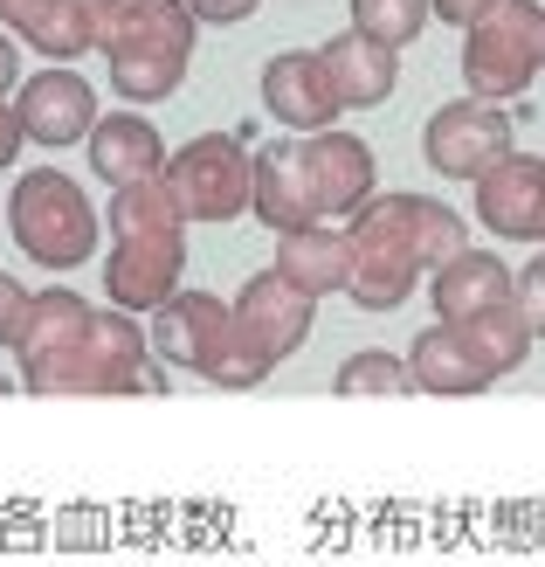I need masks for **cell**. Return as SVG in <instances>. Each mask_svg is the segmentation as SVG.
<instances>
[{"mask_svg":"<svg viewBox=\"0 0 545 567\" xmlns=\"http://www.w3.org/2000/svg\"><path fill=\"white\" fill-rule=\"evenodd\" d=\"M8 229L21 243V257L42 264V270H76V264H91L97 243H104V221L91 208V194L70 174H55V166H35V174L14 181Z\"/></svg>","mask_w":545,"mask_h":567,"instance_id":"6da1fadb","label":"cell"},{"mask_svg":"<svg viewBox=\"0 0 545 567\" xmlns=\"http://www.w3.org/2000/svg\"><path fill=\"white\" fill-rule=\"evenodd\" d=\"M228 305H235V347H228L214 388H255V381H270V367L291 360L311 339V319H318V305H311L304 291H291L276 270H255Z\"/></svg>","mask_w":545,"mask_h":567,"instance_id":"7a4b0ae2","label":"cell"},{"mask_svg":"<svg viewBox=\"0 0 545 567\" xmlns=\"http://www.w3.org/2000/svg\"><path fill=\"white\" fill-rule=\"evenodd\" d=\"M538 70H545V8L538 0H504L497 14H483L463 35V83L483 104L525 97Z\"/></svg>","mask_w":545,"mask_h":567,"instance_id":"3957f363","label":"cell"},{"mask_svg":"<svg viewBox=\"0 0 545 567\" xmlns=\"http://www.w3.org/2000/svg\"><path fill=\"white\" fill-rule=\"evenodd\" d=\"M166 187L187 221H235L255 208V153H242V138L228 132H200L174 153Z\"/></svg>","mask_w":545,"mask_h":567,"instance_id":"277c9868","label":"cell"},{"mask_svg":"<svg viewBox=\"0 0 545 567\" xmlns=\"http://www.w3.org/2000/svg\"><path fill=\"white\" fill-rule=\"evenodd\" d=\"M511 153H518V132H511L504 104H483V97H455L421 125V159L436 166L442 181H470L476 187Z\"/></svg>","mask_w":545,"mask_h":567,"instance_id":"5b68a950","label":"cell"},{"mask_svg":"<svg viewBox=\"0 0 545 567\" xmlns=\"http://www.w3.org/2000/svg\"><path fill=\"white\" fill-rule=\"evenodd\" d=\"M14 118L28 132V146H91V132H97V83L91 76H76L70 63H42L35 76L14 91Z\"/></svg>","mask_w":545,"mask_h":567,"instance_id":"8992f818","label":"cell"},{"mask_svg":"<svg viewBox=\"0 0 545 567\" xmlns=\"http://www.w3.org/2000/svg\"><path fill=\"white\" fill-rule=\"evenodd\" d=\"M304 153V181H311V202H318V221H359L373 202H380V159L359 132H318V138H297Z\"/></svg>","mask_w":545,"mask_h":567,"instance_id":"52a82bcc","label":"cell"},{"mask_svg":"<svg viewBox=\"0 0 545 567\" xmlns=\"http://www.w3.org/2000/svg\"><path fill=\"white\" fill-rule=\"evenodd\" d=\"M228 347H235V305L214 291H180L166 311H153V353L166 367H187V374L214 381Z\"/></svg>","mask_w":545,"mask_h":567,"instance_id":"ba28073f","label":"cell"},{"mask_svg":"<svg viewBox=\"0 0 545 567\" xmlns=\"http://www.w3.org/2000/svg\"><path fill=\"white\" fill-rule=\"evenodd\" d=\"M91 8V35L111 55H193L200 21L187 14V0H83Z\"/></svg>","mask_w":545,"mask_h":567,"instance_id":"9c48e42d","label":"cell"},{"mask_svg":"<svg viewBox=\"0 0 545 567\" xmlns=\"http://www.w3.org/2000/svg\"><path fill=\"white\" fill-rule=\"evenodd\" d=\"M263 111L276 125H291L297 138H318V132H338L346 97H338L318 49H276L263 63Z\"/></svg>","mask_w":545,"mask_h":567,"instance_id":"30bf717a","label":"cell"},{"mask_svg":"<svg viewBox=\"0 0 545 567\" xmlns=\"http://www.w3.org/2000/svg\"><path fill=\"white\" fill-rule=\"evenodd\" d=\"M187 236H146V243H111L104 257V305L111 311H166L187 291Z\"/></svg>","mask_w":545,"mask_h":567,"instance_id":"8fae6325","label":"cell"},{"mask_svg":"<svg viewBox=\"0 0 545 567\" xmlns=\"http://www.w3.org/2000/svg\"><path fill=\"white\" fill-rule=\"evenodd\" d=\"M476 221L504 243H545V159L511 153L476 181Z\"/></svg>","mask_w":545,"mask_h":567,"instance_id":"7c38bea8","label":"cell"},{"mask_svg":"<svg viewBox=\"0 0 545 567\" xmlns=\"http://www.w3.org/2000/svg\"><path fill=\"white\" fill-rule=\"evenodd\" d=\"M359 221H373V229H387V236H400L415 249V264L436 277V270H449L455 257L470 249V229H463V215H455L449 202H428V194H380Z\"/></svg>","mask_w":545,"mask_h":567,"instance_id":"4fadbf2b","label":"cell"},{"mask_svg":"<svg viewBox=\"0 0 545 567\" xmlns=\"http://www.w3.org/2000/svg\"><path fill=\"white\" fill-rule=\"evenodd\" d=\"M346 236H353V277H346V298L359 311H400L415 298V284H421V264H415V249L387 236V229H373V221H346Z\"/></svg>","mask_w":545,"mask_h":567,"instance_id":"5bb4252c","label":"cell"},{"mask_svg":"<svg viewBox=\"0 0 545 567\" xmlns=\"http://www.w3.org/2000/svg\"><path fill=\"white\" fill-rule=\"evenodd\" d=\"M270 270L291 284V291H304L311 305H318L332 291H346V277H353V236L338 229V221H304V229L276 236Z\"/></svg>","mask_w":545,"mask_h":567,"instance_id":"9a60e30c","label":"cell"},{"mask_svg":"<svg viewBox=\"0 0 545 567\" xmlns=\"http://www.w3.org/2000/svg\"><path fill=\"white\" fill-rule=\"evenodd\" d=\"M91 166H97V181L118 194V187H138V181H159L166 166V138H159V125L146 118V111H111V118H97V132H91Z\"/></svg>","mask_w":545,"mask_h":567,"instance_id":"2e32d148","label":"cell"},{"mask_svg":"<svg viewBox=\"0 0 545 567\" xmlns=\"http://www.w3.org/2000/svg\"><path fill=\"white\" fill-rule=\"evenodd\" d=\"M83 360L97 367V394H153V388H166L159 367H153V332L138 326L132 311H97Z\"/></svg>","mask_w":545,"mask_h":567,"instance_id":"e0dca14e","label":"cell"},{"mask_svg":"<svg viewBox=\"0 0 545 567\" xmlns=\"http://www.w3.org/2000/svg\"><path fill=\"white\" fill-rule=\"evenodd\" d=\"M408 374H415L421 394H449V402H455V394H483V388L497 381L491 367H483V353L470 347V332L463 326H442V319L408 347Z\"/></svg>","mask_w":545,"mask_h":567,"instance_id":"ac0fdd59","label":"cell"},{"mask_svg":"<svg viewBox=\"0 0 545 567\" xmlns=\"http://www.w3.org/2000/svg\"><path fill=\"white\" fill-rule=\"evenodd\" d=\"M318 55H325L332 83H338V97H346V111H373V104H387V97L400 91V49L359 35V28L332 35Z\"/></svg>","mask_w":545,"mask_h":567,"instance_id":"d6986e66","label":"cell"},{"mask_svg":"<svg viewBox=\"0 0 545 567\" xmlns=\"http://www.w3.org/2000/svg\"><path fill=\"white\" fill-rule=\"evenodd\" d=\"M518 298V277L504 270V257H491V249H463L449 270H436V319L442 326H470L483 319V311H497Z\"/></svg>","mask_w":545,"mask_h":567,"instance_id":"ffe728a7","label":"cell"},{"mask_svg":"<svg viewBox=\"0 0 545 567\" xmlns=\"http://www.w3.org/2000/svg\"><path fill=\"white\" fill-rule=\"evenodd\" d=\"M263 229L291 236L304 221H318V202H311V181H304V153L297 138H283V146H263L255 153V208H249Z\"/></svg>","mask_w":545,"mask_h":567,"instance_id":"44dd1931","label":"cell"},{"mask_svg":"<svg viewBox=\"0 0 545 567\" xmlns=\"http://www.w3.org/2000/svg\"><path fill=\"white\" fill-rule=\"evenodd\" d=\"M91 326H97V305L83 291H35V319H28V339H21V374L28 367H55L91 347Z\"/></svg>","mask_w":545,"mask_h":567,"instance_id":"7402d4cb","label":"cell"},{"mask_svg":"<svg viewBox=\"0 0 545 567\" xmlns=\"http://www.w3.org/2000/svg\"><path fill=\"white\" fill-rule=\"evenodd\" d=\"M8 35L14 42H35L49 63H76L83 49H97L91 8H83V0H28V8L8 21Z\"/></svg>","mask_w":545,"mask_h":567,"instance_id":"603a6c76","label":"cell"},{"mask_svg":"<svg viewBox=\"0 0 545 567\" xmlns=\"http://www.w3.org/2000/svg\"><path fill=\"white\" fill-rule=\"evenodd\" d=\"M104 221H111V243H146V236H187V215L174 202V187L159 181H138V187H118L104 202Z\"/></svg>","mask_w":545,"mask_h":567,"instance_id":"cb8c5ba5","label":"cell"},{"mask_svg":"<svg viewBox=\"0 0 545 567\" xmlns=\"http://www.w3.org/2000/svg\"><path fill=\"white\" fill-rule=\"evenodd\" d=\"M463 332H470V347L483 353V367H491L497 381L511 374V367H525L532 339H538V332H532V319L518 311V298H511V305H497V311H483V319H470Z\"/></svg>","mask_w":545,"mask_h":567,"instance_id":"d4e9b609","label":"cell"},{"mask_svg":"<svg viewBox=\"0 0 545 567\" xmlns=\"http://www.w3.org/2000/svg\"><path fill=\"white\" fill-rule=\"evenodd\" d=\"M187 63L193 55H111V91L125 104H166L187 83Z\"/></svg>","mask_w":545,"mask_h":567,"instance_id":"484cf974","label":"cell"},{"mask_svg":"<svg viewBox=\"0 0 545 567\" xmlns=\"http://www.w3.org/2000/svg\"><path fill=\"white\" fill-rule=\"evenodd\" d=\"M428 14H436V0H353V28L373 42H387V49L421 42Z\"/></svg>","mask_w":545,"mask_h":567,"instance_id":"4316f807","label":"cell"},{"mask_svg":"<svg viewBox=\"0 0 545 567\" xmlns=\"http://www.w3.org/2000/svg\"><path fill=\"white\" fill-rule=\"evenodd\" d=\"M332 388L346 394V402H359V394H408L415 374H408V360H394V353H380V347H366V353H353V360L332 374Z\"/></svg>","mask_w":545,"mask_h":567,"instance_id":"83f0119b","label":"cell"},{"mask_svg":"<svg viewBox=\"0 0 545 567\" xmlns=\"http://www.w3.org/2000/svg\"><path fill=\"white\" fill-rule=\"evenodd\" d=\"M28 319H35V291H28L14 270H0V347H8V353H21Z\"/></svg>","mask_w":545,"mask_h":567,"instance_id":"f1b7e54d","label":"cell"},{"mask_svg":"<svg viewBox=\"0 0 545 567\" xmlns=\"http://www.w3.org/2000/svg\"><path fill=\"white\" fill-rule=\"evenodd\" d=\"M263 0H187V14L200 21V28H235V21H249Z\"/></svg>","mask_w":545,"mask_h":567,"instance_id":"f546056e","label":"cell"},{"mask_svg":"<svg viewBox=\"0 0 545 567\" xmlns=\"http://www.w3.org/2000/svg\"><path fill=\"white\" fill-rule=\"evenodd\" d=\"M518 311L532 319V332H545V257H532L518 270Z\"/></svg>","mask_w":545,"mask_h":567,"instance_id":"4dcf8cb0","label":"cell"},{"mask_svg":"<svg viewBox=\"0 0 545 567\" xmlns=\"http://www.w3.org/2000/svg\"><path fill=\"white\" fill-rule=\"evenodd\" d=\"M497 8H504V0H436V14H442L449 28H463V35H470L483 14H497Z\"/></svg>","mask_w":545,"mask_h":567,"instance_id":"1f68e13d","label":"cell"},{"mask_svg":"<svg viewBox=\"0 0 545 567\" xmlns=\"http://www.w3.org/2000/svg\"><path fill=\"white\" fill-rule=\"evenodd\" d=\"M21 146H28V132H21V118H14V97H0V174L21 159Z\"/></svg>","mask_w":545,"mask_h":567,"instance_id":"d6a6232c","label":"cell"},{"mask_svg":"<svg viewBox=\"0 0 545 567\" xmlns=\"http://www.w3.org/2000/svg\"><path fill=\"white\" fill-rule=\"evenodd\" d=\"M21 49H14V35H8V28H0V97H8V91H21Z\"/></svg>","mask_w":545,"mask_h":567,"instance_id":"836d02e7","label":"cell"},{"mask_svg":"<svg viewBox=\"0 0 545 567\" xmlns=\"http://www.w3.org/2000/svg\"><path fill=\"white\" fill-rule=\"evenodd\" d=\"M21 8H28V0H0V28H8V21H14Z\"/></svg>","mask_w":545,"mask_h":567,"instance_id":"e575fe53","label":"cell"},{"mask_svg":"<svg viewBox=\"0 0 545 567\" xmlns=\"http://www.w3.org/2000/svg\"><path fill=\"white\" fill-rule=\"evenodd\" d=\"M0 388H8V381H0Z\"/></svg>","mask_w":545,"mask_h":567,"instance_id":"d590c367","label":"cell"}]
</instances>
